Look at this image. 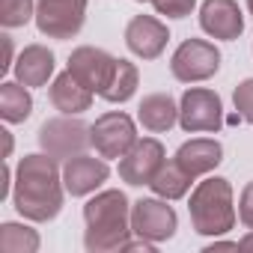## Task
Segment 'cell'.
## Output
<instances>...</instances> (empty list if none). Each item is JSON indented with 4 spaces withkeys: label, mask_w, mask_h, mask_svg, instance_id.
I'll return each mask as SVG.
<instances>
[{
    "label": "cell",
    "mask_w": 253,
    "mask_h": 253,
    "mask_svg": "<svg viewBox=\"0 0 253 253\" xmlns=\"http://www.w3.org/2000/svg\"><path fill=\"white\" fill-rule=\"evenodd\" d=\"M66 185H63V167L48 152L24 155L15 167V185H12V203L15 211L24 220L48 223L63 211Z\"/></svg>",
    "instance_id": "cell-1"
},
{
    "label": "cell",
    "mask_w": 253,
    "mask_h": 253,
    "mask_svg": "<svg viewBox=\"0 0 253 253\" xmlns=\"http://www.w3.org/2000/svg\"><path fill=\"white\" fill-rule=\"evenodd\" d=\"M84 247L89 253H110L122 250L125 241L134 235L131 229V203L119 188L98 191L84 206Z\"/></svg>",
    "instance_id": "cell-2"
},
{
    "label": "cell",
    "mask_w": 253,
    "mask_h": 253,
    "mask_svg": "<svg viewBox=\"0 0 253 253\" xmlns=\"http://www.w3.org/2000/svg\"><path fill=\"white\" fill-rule=\"evenodd\" d=\"M188 211H191L194 232L209 235V238L226 235L235 226V217H238L235 203H232V185H229V179H220V176L203 179L191 191Z\"/></svg>",
    "instance_id": "cell-3"
},
{
    "label": "cell",
    "mask_w": 253,
    "mask_h": 253,
    "mask_svg": "<svg viewBox=\"0 0 253 253\" xmlns=\"http://www.w3.org/2000/svg\"><path fill=\"white\" fill-rule=\"evenodd\" d=\"M39 146H42V152L54 155L57 161H69L92 146L89 125L78 116H69V113L45 119L39 125Z\"/></svg>",
    "instance_id": "cell-4"
},
{
    "label": "cell",
    "mask_w": 253,
    "mask_h": 253,
    "mask_svg": "<svg viewBox=\"0 0 253 253\" xmlns=\"http://www.w3.org/2000/svg\"><path fill=\"white\" fill-rule=\"evenodd\" d=\"M170 72L179 84H203L220 72V51L209 39H185L170 57Z\"/></svg>",
    "instance_id": "cell-5"
},
{
    "label": "cell",
    "mask_w": 253,
    "mask_h": 253,
    "mask_svg": "<svg viewBox=\"0 0 253 253\" xmlns=\"http://www.w3.org/2000/svg\"><path fill=\"white\" fill-rule=\"evenodd\" d=\"M179 125L188 134H217L223 125V101L209 86H188L179 98Z\"/></svg>",
    "instance_id": "cell-6"
},
{
    "label": "cell",
    "mask_w": 253,
    "mask_h": 253,
    "mask_svg": "<svg viewBox=\"0 0 253 253\" xmlns=\"http://www.w3.org/2000/svg\"><path fill=\"white\" fill-rule=\"evenodd\" d=\"M36 30L48 39H75L86 21V0H36Z\"/></svg>",
    "instance_id": "cell-7"
},
{
    "label": "cell",
    "mask_w": 253,
    "mask_h": 253,
    "mask_svg": "<svg viewBox=\"0 0 253 253\" xmlns=\"http://www.w3.org/2000/svg\"><path fill=\"white\" fill-rule=\"evenodd\" d=\"M89 134H92V149L101 155V158H122L140 137H137V122L122 113V110H110V113H101L92 125H89Z\"/></svg>",
    "instance_id": "cell-8"
},
{
    "label": "cell",
    "mask_w": 253,
    "mask_h": 253,
    "mask_svg": "<svg viewBox=\"0 0 253 253\" xmlns=\"http://www.w3.org/2000/svg\"><path fill=\"white\" fill-rule=\"evenodd\" d=\"M167 203L170 200H164V197H143V200L131 203V229H134V235L149 238L155 244L170 241L179 229V214Z\"/></svg>",
    "instance_id": "cell-9"
},
{
    "label": "cell",
    "mask_w": 253,
    "mask_h": 253,
    "mask_svg": "<svg viewBox=\"0 0 253 253\" xmlns=\"http://www.w3.org/2000/svg\"><path fill=\"white\" fill-rule=\"evenodd\" d=\"M164 161H167V152H164L161 140L143 137L119 158V179L131 188H143L155 179V173L164 167Z\"/></svg>",
    "instance_id": "cell-10"
},
{
    "label": "cell",
    "mask_w": 253,
    "mask_h": 253,
    "mask_svg": "<svg viewBox=\"0 0 253 253\" xmlns=\"http://www.w3.org/2000/svg\"><path fill=\"white\" fill-rule=\"evenodd\" d=\"M110 179V167H107V158H95V155H75L69 161H63V185H66V194L72 197H89L95 194L104 182Z\"/></svg>",
    "instance_id": "cell-11"
},
{
    "label": "cell",
    "mask_w": 253,
    "mask_h": 253,
    "mask_svg": "<svg viewBox=\"0 0 253 253\" xmlns=\"http://www.w3.org/2000/svg\"><path fill=\"white\" fill-rule=\"evenodd\" d=\"M170 42V30L155 15H134L125 24V45L140 60H158Z\"/></svg>",
    "instance_id": "cell-12"
},
{
    "label": "cell",
    "mask_w": 253,
    "mask_h": 253,
    "mask_svg": "<svg viewBox=\"0 0 253 253\" xmlns=\"http://www.w3.org/2000/svg\"><path fill=\"white\" fill-rule=\"evenodd\" d=\"M200 27L206 36L220 42H235L244 33V15L235 0H203Z\"/></svg>",
    "instance_id": "cell-13"
},
{
    "label": "cell",
    "mask_w": 253,
    "mask_h": 253,
    "mask_svg": "<svg viewBox=\"0 0 253 253\" xmlns=\"http://www.w3.org/2000/svg\"><path fill=\"white\" fill-rule=\"evenodd\" d=\"M113 66H116V57H110L104 48H95V45H81L69 54V72L92 92L104 89Z\"/></svg>",
    "instance_id": "cell-14"
},
{
    "label": "cell",
    "mask_w": 253,
    "mask_h": 253,
    "mask_svg": "<svg viewBox=\"0 0 253 253\" xmlns=\"http://www.w3.org/2000/svg\"><path fill=\"white\" fill-rule=\"evenodd\" d=\"M194 179L200 176H209L214 173V167L223 161V146L214 140V137H194V140H185L176 155H173Z\"/></svg>",
    "instance_id": "cell-15"
},
{
    "label": "cell",
    "mask_w": 253,
    "mask_h": 253,
    "mask_svg": "<svg viewBox=\"0 0 253 253\" xmlns=\"http://www.w3.org/2000/svg\"><path fill=\"white\" fill-rule=\"evenodd\" d=\"M92 89L89 86H84L69 69L63 72V75H57L54 81H51V89H48V98H51V104H54V110H60V113H69V116H81L84 110H89L92 107Z\"/></svg>",
    "instance_id": "cell-16"
},
{
    "label": "cell",
    "mask_w": 253,
    "mask_h": 253,
    "mask_svg": "<svg viewBox=\"0 0 253 253\" xmlns=\"http://www.w3.org/2000/svg\"><path fill=\"white\" fill-rule=\"evenodd\" d=\"M137 122L149 134H164L179 122V104L170 92H149L137 104Z\"/></svg>",
    "instance_id": "cell-17"
},
{
    "label": "cell",
    "mask_w": 253,
    "mask_h": 253,
    "mask_svg": "<svg viewBox=\"0 0 253 253\" xmlns=\"http://www.w3.org/2000/svg\"><path fill=\"white\" fill-rule=\"evenodd\" d=\"M54 66H57V63H54V54H51L45 45L33 42V45H27V48L18 54L12 72H15V81H18V84L36 89V86H45V84L51 81Z\"/></svg>",
    "instance_id": "cell-18"
},
{
    "label": "cell",
    "mask_w": 253,
    "mask_h": 253,
    "mask_svg": "<svg viewBox=\"0 0 253 253\" xmlns=\"http://www.w3.org/2000/svg\"><path fill=\"white\" fill-rule=\"evenodd\" d=\"M191 182H197L176 158H170V161H164V167L155 173V179L149 182V188H152V194L155 197H164V200H182V197H188V191H191Z\"/></svg>",
    "instance_id": "cell-19"
},
{
    "label": "cell",
    "mask_w": 253,
    "mask_h": 253,
    "mask_svg": "<svg viewBox=\"0 0 253 253\" xmlns=\"http://www.w3.org/2000/svg\"><path fill=\"white\" fill-rule=\"evenodd\" d=\"M30 113H33L30 86H24L18 81L0 84V116H3L6 125H21L30 119Z\"/></svg>",
    "instance_id": "cell-20"
},
{
    "label": "cell",
    "mask_w": 253,
    "mask_h": 253,
    "mask_svg": "<svg viewBox=\"0 0 253 253\" xmlns=\"http://www.w3.org/2000/svg\"><path fill=\"white\" fill-rule=\"evenodd\" d=\"M137 84H140V72H137V66L131 63V60H116V66H113V72H110V78H107V84H104V89L98 92L104 101H110V104H125L134 92H137Z\"/></svg>",
    "instance_id": "cell-21"
},
{
    "label": "cell",
    "mask_w": 253,
    "mask_h": 253,
    "mask_svg": "<svg viewBox=\"0 0 253 253\" xmlns=\"http://www.w3.org/2000/svg\"><path fill=\"white\" fill-rule=\"evenodd\" d=\"M39 247H42V238L33 226L18 220L0 223V250L3 253H36Z\"/></svg>",
    "instance_id": "cell-22"
},
{
    "label": "cell",
    "mask_w": 253,
    "mask_h": 253,
    "mask_svg": "<svg viewBox=\"0 0 253 253\" xmlns=\"http://www.w3.org/2000/svg\"><path fill=\"white\" fill-rule=\"evenodd\" d=\"M36 18V0H0V24L6 30L24 27Z\"/></svg>",
    "instance_id": "cell-23"
},
{
    "label": "cell",
    "mask_w": 253,
    "mask_h": 253,
    "mask_svg": "<svg viewBox=\"0 0 253 253\" xmlns=\"http://www.w3.org/2000/svg\"><path fill=\"white\" fill-rule=\"evenodd\" d=\"M232 104H235L238 116H241L247 125H253V78H244V81L235 86V92H232Z\"/></svg>",
    "instance_id": "cell-24"
},
{
    "label": "cell",
    "mask_w": 253,
    "mask_h": 253,
    "mask_svg": "<svg viewBox=\"0 0 253 253\" xmlns=\"http://www.w3.org/2000/svg\"><path fill=\"white\" fill-rule=\"evenodd\" d=\"M152 6L164 18H188L197 6V0H152Z\"/></svg>",
    "instance_id": "cell-25"
},
{
    "label": "cell",
    "mask_w": 253,
    "mask_h": 253,
    "mask_svg": "<svg viewBox=\"0 0 253 253\" xmlns=\"http://www.w3.org/2000/svg\"><path fill=\"white\" fill-rule=\"evenodd\" d=\"M238 220L253 229V182H247L241 188V197H238Z\"/></svg>",
    "instance_id": "cell-26"
},
{
    "label": "cell",
    "mask_w": 253,
    "mask_h": 253,
    "mask_svg": "<svg viewBox=\"0 0 253 253\" xmlns=\"http://www.w3.org/2000/svg\"><path fill=\"white\" fill-rule=\"evenodd\" d=\"M0 39H3V63H0V72L6 75V72L15 66V45H12V36H9V33H3Z\"/></svg>",
    "instance_id": "cell-27"
},
{
    "label": "cell",
    "mask_w": 253,
    "mask_h": 253,
    "mask_svg": "<svg viewBox=\"0 0 253 253\" xmlns=\"http://www.w3.org/2000/svg\"><path fill=\"white\" fill-rule=\"evenodd\" d=\"M214 250H238V241H211L203 247V253H214Z\"/></svg>",
    "instance_id": "cell-28"
},
{
    "label": "cell",
    "mask_w": 253,
    "mask_h": 253,
    "mask_svg": "<svg viewBox=\"0 0 253 253\" xmlns=\"http://www.w3.org/2000/svg\"><path fill=\"white\" fill-rule=\"evenodd\" d=\"M0 134H3V143H6V146H3V158H12V146H15V140H12V134H9L6 128H3V131H0Z\"/></svg>",
    "instance_id": "cell-29"
},
{
    "label": "cell",
    "mask_w": 253,
    "mask_h": 253,
    "mask_svg": "<svg viewBox=\"0 0 253 253\" xmlns=\"http://www.w3.org/2000/svg\"><path fill=\"white\" fill-rule=\"evenodd\" d=\"M238 250H250V253H253V229H250L244 238H238Z\"/></svg>",
    "instance_id": "cell-30"
},
{
    "label": "cell",
    "mask_w": 253,
    "mask_h": 253,
    "mask_svg": "<svg viewBox=\"0 0 253 253\" xmlns=\"http://www.w3.org/2000/svg\"><path fill=\"white\" fill-rule=\"evenodd\" d=\"M247 12H250V15H253V0H247Z\"/></svg>",
    "instance_id": "cell-31"
},
{
    "label": "cell",
    "mask_w": 253,
    "mask_h": 253,
    "mask_svg": "<svg viewBox=\"0 0 253 253\" xmlns=\"http://www.w3.org/2000/svg\"><path fill=\"white\" fill-rule=\"evenodd\" d=\"M137 3H152V0H137Z\"/></svg>",
    "instance_id": "cell-32"
}]
</instances>
